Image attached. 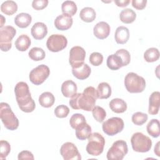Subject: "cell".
Wrapping results in <instances>:
<instances>
[{
  "mask_svg": "<svg viewBox=\"0 0 160 160\" xmlns=\"http://www.w3.org/2000/svg\"><path fill=\"white\" fill-rule=\"evenodd\" d=\"M31 32L35 39L41 40L47 35L48 28L44 23L37 22L31 28Z\"/></svg>",
  "mask_w": 160,
  "mask_h": 160,
  "instance_id": "2e32d148",
  "label": "cell"
},
{
  "mask_svg": "<svg viewBox=\"0 0 160 160\" xmlns=\"http://www.w3.org/2000/svg\"><path fill=\"white\" fill-rule=\"evenodd\" d=\"M48 4V0H34L32 2V7L36 10H41L45 8Z\"/></svg>",
  "mask_w": 160,
  "mask_h": 160,
  "instance_id": "b9f144b4",
  "label": "cell"
},
{
  "mask_svg": "<svg viewBox=\"0 0 160 160\" xmlns=\"http://www.w3.org/2000/svg\"><path fill=\"white\" fill-rule=\"evenodd\" d=\"M144 58L148 62H152L158 61L159 58V51L156 48H150L144 53Z\"/></svg>",
  "mask_w": 160,
  "mask_h": 160,
  "instance_id": "d6a6232c",
  "label": "cell"
},
{
  "mask_svg": "<svg viewBox=\"0 0 160 160\" xmlns=\"http://www.w3.org/2000/svg\"><path fill=\"white\" fill-rule=\"evenodd\" d=\"M0 158L1 159H4L8 156L11 151V146L9 143L4 140H1L0 142Z\"/></svg>",
  "mask_w": 160,
  "mask_h": 160,
  "instance_id": "74e56055",
  "label": "cell"
},
{
  "mask_svg": "<svg viewBox=\"0 0 160 160\" xmlns=\"http://www.w3.org/2000/svg\"><path fill=\"white\" fill-rule=\"evenodd\" d=\"M111 109L116 113H122L127 109V104L122 99H112L109 104Z\"/></svg>",
  "mask_w": 160,
  "mask_h": 160,
  "instance_id": "44dd1931",
  "label": "cell"
},
{
  "mask_svg": "<svg viewBox=\"0 0 160 160\" xmlns=\"http://www.w3.org/2000/svg\"><path fill=\"white\" fill-rule=\"evenodd\" d=\"M31 43V39L26 34L20 35L16 40L14 44L16 49L20 51H26Z\"/></svg>",
  "mask_w": 160,
  "mask_h": 160,
  "instance_id": "cb8c5ba5",
  "label": "cell"
},
{
  "mask_svg": "<svg viewBox=\"0 0 160 160\" xmlns=\"http://www.w3.org/2000/svg\"><path fill=\"white\" fill-rule=\"evenodd\" d=\"M16 101L20 109L25 112H32L36 107L35 102L31 98L29 86L25 82L21 81L14 88Z\"/></svg>",
  "mask_w": 160,
  "mask_h": 160,
  "instance_id": "7a4b0ae2",
  "label": "cell"
},
{
  "mask_svg": "<svg viewBox=\"0 0 160 160\" xmlns=\"http://www.w3.org/2000/svg\"><path fill=\"white\" fill-rule=\"evenodd\" d=\"M97 96L99 99H108L111 94V88L110 85L106 82H102L98 84L97 89Z\"/></svg>",
  "mask_w": 160,
  "mask_h": 160,
  "instance_id": "484cf974",
  "label": "cell"
},
{
  "mask_svg": "<svg viewBox=\"0 0 160 160\" xmlns=\"http://www.w3.org/2000/svg\"><path fill=\"white\" fill-rule=\"evenodd\" d=\"M55 101L54 95L50 92H44L42 93L39 97V102L40 105L44 108L51 107Z\"/></svg>",
  "mask_w": 160,
  "mask_h": 160,
  "instance_id": "83f0119b",
  "label": "cell"
},
{
  "mask_svg": "<svg viewBox=\"0 0 160 160\" xmlns=\"http://www.w3.org/2000/svg\"><path fill=\"white\" fill-rule=\"evenodd\" d=\"M106 64L111 70H118L124 66L121 58L116 53L111 54L108 57Z\"/></svg>",
  "mask_w": 160,
  "mask_h": 160,
  "instance_id": "603a6c76",
  "label": "cell"
},
{
  "mask_svg": "<svg viewBox=\"0 0 160 160\" xmlns=\"http://www.w3.org/2000/svg\"><path fill=\"white\" fill-rule=\"evenodd\" d=\"M120 20L125 24H130L134 21L136 18V12L130 8L122 10L119 14Z\"/></svg>",
  "mask_w": 160,
  "mask_h": 160,
  "instance_id": "f1b7e54d",
  "label": "cell"
},
{
  "mask_svg": "<svg viewBox=\"0 0 160 160\" xmlns=\"http://www.w3.org/2000/svg\"><path fill=\"white\" fill-rule=\"evenodd\" d=\"M50 70L48 66L41 64L32 69L29 73V79L35 85H40L49 77Z\"/></svg>",
  "mask_w": 160,
  "mask_h": 160,
  "instance_id": "30bf717a",
  "label": "cell"
},
{
  "mask_svg": "<svg viewBox=\"0 0 160 160\" xmlns=\"http://www.w3.org/2000/svg\"><path fill=\"white\" fill-rule=\"evenodd\" d=\"M85 122H86L85 117L82 114L79 113L74 114L69 119V124L71 128L74 129Z\"/></svg>",
  "mask_w": 160,
  "mask_h": 160,
  "instance_id": "e575fe53",
  "label": "cell"
},
{
  "mask_svg": "<svg viewBox=\"0 0 160 160\" xmlns=\"http://www.w3.org/2000/svg\"><path fill=\"white\" fill-rule=\"evenodd\" d=\"M124 85L128 92L131 93H139L144 90L146 81L142 76L131 72L125 76Z\"/></svg>",
  "mask_w": 160,
  "mask_h": 160,
  "instance_id": "277c9868",
  "label": "cell"
},
{
  "mask_svg": "<svg viewBox=\"0 0 160 160\" xmlns=\"http://www.w3.org/2000/svg\"><path fill=\"white\" fill-rule=\"evenodd\" d=\"M16 33V29L11 26H6L0 30V48L2 51H8L12 47V39Z\"/></svg>",
  "mask_w": 160,
  "mask_h": 160,
  "instance_id": "ba28073f",
  "label": "cell"
},
{
  "mask_svg": "<svg viewBox=\"0 0 160 160\" xmlns=\"http://www.w3.org/2000/svg\"><path fill=\"white\" fill-rule=\"evenodd\" d=\"M28 55L32 60L39 61L44 59L46 53L42 48L38 47H34L30 49Z\"/></svg>",
  "mask_w": 160,
  "mask_h": 160,
  "instance_id": "836d02e7",
  "label": "cell"
},
{
  "mask_svg": "<svg viewBox=\"0 0 160 160\" xmlns=\"http://www.w3.org/2000/svg\"><path fill=\"white\" fill-rule=\"evenodd\" d=\"M124 123L123 120L118 117H112L102 123V128L104 133L108 136H114L122 131Z\"/></svg>",
  "mask_w": 160,
  "mask_h": 160,
  "instance_id": "9c48e42d",
  "label": "cell"
},
{
  "mask_svg": "<svg viewBox=\"0 0 160 160\" xmlns=\"http://www.w3.org/2000/svg\"><path fill=\"white\" fill-rule=\"evenodd\" d=\"M96 16L95 10L90 7H85L82 8L79 13V17L82 21L86 22L94 21Z\"/></svg>",
  "mask_w": 160,
  "mask_h": 160,
  "instance_id": "4316f807",
  "label": "cell"
},
{
  "mask_svg": "<svg viewBox=\"0 0 160 160\" xmlns=\"http://www.w3.org/2000/svg\"><path fill=\"white\" fill-rule=\"evenodd\" d=\"M91 72V68L84 63L82 66L77 68H72V73L74 77L80 80L88 78Z\"/></svg>",
  "mask_w": 160,
  "mask_h": 160,
  "instance_id": "ffe728a7",
  "label": "cell"
},
{
  "mask_svg": "<svg viewBox=\"0 0 160 160\" xmlns=\"http://www.w3.org/2000/svg\"><path fill=\"white\" fill-rule=\"evenodd\" d=\"M73 19L71 16L62 14L54 20V26L58 29L61 31H65L69 29L72 24Z\"/></svg>",
  "mask_w": 160,
  "mask_h": 160,
  "instance_id": "5bb4252c",
  "label": "cell"
},
{
  "mask_svg": "<svg viewBox=\"0 0 160 160\" xmlns=\"http://www.w3.org/2000/svg\"><path fill=\"white\" fill-rule=\"evenodd\" d=\"M69 112V108L64 104L57 106L54 109V114L59 118H64L68 116Z\"/></svg>",
  "mask_w": 160,
  "mask_h": 160,
  "instance_id": "f35d334b",
  "label": "cell"
},
{
  "mask_svg": "<svg viewBox=\"0 0 160 160\" xmlns=\"http://www.w3.org/2000/svg\"><path fill=\"white\" fill-rule=\"evenodd\" d=\"M0 118L6 129L14 131L18 128L19 120L8 103L1 102Z\"/></svg>",
  "mask_w": 160,
  "mask_h": 160,
  "instance_id": "3957f363",
  "label": "cell"
},
{
  "mask_svg": "<svg viewBox=\"0 0 160 160\" xmlns=\"http://www.w3.org/2000/svg\"><path fill=\"white\" fill-rule=\"evenodd\" d=\"M92 114L95 120L99 122H102L106 116V111L102 107L99 106H95L92 109Z\"/></svg>",
  "mask_w": 160,
  "mask_h": 160,
  "instance_id": "d590c367",
  "label": "cell"
},
{
  "mask_svg": "<svg viewBox=\"0 0 160 160\" xmlns=\"http://www.w3.org/2000/svg\"><path fill=\"white\" fill-rule=\"evenodd\" d=\"M128 152V145L123 140L115 141L107 152L108 160H122Z\"/></svg>",
  "mask_w": 160,
  "mask_h": 160,
  "instance_id": "52a82bcc",
  "label": "cell"
},
{
  "mask_svg": "<svg viewBox=\"0 0 160 160\" xmlns=\"http://www.w3.org/2000/svg\"><path fill=\"white\" fill-rule=\"evenodd\" d=\"M98 99L96 89L92 86L87 87L82 93H76L71 98L69 104L73 109L92 111Z\"/></svg>",
  "mask_w": 160,
  "mask_h": 160,
  "instance_id": "6da1fadb",
  "label": "cell"
},
{
  "mask_svg": "<svg viewBox=\"0 0 160 160\" xmlns=\"http://www.w3.org/2000/svg\"><path fill=\"white\" fill-rule=\"evenodd\" d=\"M61 90L64 97L72 98L77 93L78 87L74 81L71 80H67L62 84Z\"/></svg>",
  "mask_w": 160,
  "mask_h": 160,
  "instance_id": "ac0fdd59",
  "label": "cell"
},
{
  "mask_svg": "<svg viewBox=\"0 0 160 160\" xmlns=\"http://www.w3.org/2000/svg\"><path fill=\"white\" fill-rule=\"evenodd\" d=\"M77 9V6L72 1H65L61 5L62 14H68L71 17L76 13Z\"/></svg>",
  "mask_w": 160,
  "mask_h": 160,
  "instance_id": "1f68e13d",
  "label": "cell"
},
{
  "mask_svg": "<svg viewBox=\"0 0 160 160\" xmlns=\"http://www.w3.org/2000/svg\"><path fill=\"white\" fill-rule=\"evenodd\" d=\"M88 139V143L86 148L88 153L94 156L100 155L102 152L105 145L104 137L99 132H93Z\"/></svg>",
  "mask_w": 160,
  "mask_h": 160,
  "instance_id": "5b68a950",
  "label": "cell"
},
{
  "mask_svg": "<svg viewBox=\"0 0 160 160\" xmlns=\"http://www.w3.org/2000/svg\"><path fill=\"white\" fill-rule=\"evenodd\" d=\"M148 116L146 114L142 112H136L132 116L131 119L132 122L138 126H141L148 120Z\"/></svg>",
  "mask_w": 160,
  "mask_h": 160,
  "instance_id": "8d00e7d4",
  "label": "cell"
},
{
  "mask_svg": "<svg viewBox=\"0 0 160 160\" xmlns=\"http://www.w3.org/2000/svg\"><path fill=\"white\" fill-rule=\"evenodd\" d=\"M114 38L118 44H123L128 42L129 38V29L125 26H119L116 28Z\"/></svg>",
  "mask_w": 160,
  "mask_h": 160,
  "instance_id": "d6986e66",
  "label": "cell"
},
{
  "mask_svg": "<svg viewBox=\"0 0 160 160\" xmlns=\"http://www.w3.org/2000/svg\"><path fill=\"white\" fill-rule=\"evenodd\" d=\"M160 106V92H153L149 99L148 112L151 115H156L158 113Z\"/></svg>",
  "mask_w": 160,
  "mask_h": 160,
  "instance_id": "e0dca14e",
  "label": "cell"
},
{
  "mask_svg": "<svg viewBox=\"0 0 160 160\" xmlns=\"http://www.w3.org/2000/svg\"><path fill=\"white\" fill-rule=\"evenodd\" d=\"M159 142H158L157 144H156V147L154 148V152L156 154V155L158 156H159Z\"/></svg>",
  "mask_w": 160,
  "mask_h": 160,
  "instance_id": "bcb514c9",
  "label": "cell"
},
{
  "mask_svg": "<svg viewBox=\"0 0 160 160\" xmlns=\"http://www.w3.org/2000/svg\"><path fill=\"white\" fill-rule=\"evenodd\" d=\"M146 129L148 133L153 138H158L160 134L159 121L157 119H151L148 124Z\"/></svg>",
  "mask_w": 160,
  "mask_h": 160,
  "instance_id": "f546056e",
  "label": "cell"
},
{
  "mask_svg": "<svg viewBox=\"0 0 160 160\" xmlns=\"http://www.w3.org/2000/svg\"><path fill=\"white\" fill-rule=\"evenodd\" d=\"M19 160H22V159H34V156L32 153L29 151H22L20 152L18 154V157Z\"/></svg>",
  "mask_w": 160,
  "mask_h": 160,
  "instance_id": "ee69618b",
  "label": "cell"
},
{
  "mask_svg": "<svg viewBox=\"0 0 160 160\" xmlns=\"http://www.w3.org/2000/svg\"><path fill=\"white\" fill-rule=\"evenodd\" d=\"M61 155L64 160H80L81 156L77 147L71 142L64 143L60 149Z\"/></svg>",
  "mask_w": 160,
  "mask_h": 160,
  "instance_id": "4fadbf2b",
  "label": "cell"
},
{
  "mask_svg": "<svg viewBox=\"0 0 160 160\" xmlns=\"http://www.w3.org/2000/svg\"><path fill=\"white\" fill-rule=\"evenodd\" d=\"M115 53L119 56V57L121 58L124 66H126L129 64L131 61V56L129 52L126 49H120L118 50Z\"/></svg>",
  "mask_w": 160,
  "mask_h": 160,
  "instance_id": "60d3db41",
  "label": "cell"
},
{
  "mask_svg": "<svg viewBox=\"0 0 160 160\" xmlns=\"http://www.w3.org/2000/svg\"><path fill=\"white\" fill-rule=\"evenodd\" d=\"M86 57V51L83 48L76 46L72 47L69 51V62L72 68H77L84 64Z\"/></svg>",
  "mask_w": 160,
  "mask_h": 160,
  "instance_id": "7c38bea8",
  "label": "cell"
},
{
  "mask_svg": "<svg viewBox=\"0 0 160 160\" xmlns=\"http://www.w3.org/2000/svg\"><path fill=\"white\" fill-rule=\"evenodd\" d=\"M1 10L5 14L11 16L17 11L18 5L13 1H6L1 5Z\"/></svg>",
  "mask_w": 160,
  "mask_h": 160,
  "instance_id": "4dcf8cb0",
  "label": "cell"
},
{
  "mask_svg": "<svg viewBox=\"0 0 160 160\" xmlns=\"http://www.w3.org/2000/svg\"><path fill=\"white\" fill-rule=\"evenodd\" d=\"M110 29V26L106 22L101 21L94 26L93 33L97 38L104 39L109 36Z\"/></svg>",
  "mask_w": 160,
  "mask_h": 160,
  "instance_id": "9a60e30c",
  "label": "cell"
},
{
  "mask_svg": "<svg viewBox=\"0 0 160 160\" xmlns=\"http://www.w3.org/2000/svg\"><path fill=\"white\" fill-rule=\"evenodd\" d=\"M76 138L79 140H85L89 138L91 134V128L86 122L83 123L76 129Z\"/></svg>",
  "mask_w": 160,
  "mask_h": 160,
  "instance_id": "d4e9b609",
  "label": "cell"
},
{
  "mask_svg": "<svg viewBox=\"0 0 160 160\" xmlns=\"http://www.w3.org/2000/svg\"><path fill=\"white\" fill-rule=\"evenodd\" d=\"M114 2L118 6L123 8V7L127 6L130 2V1L129 0H115Z\"/></svg>",
  "mask_w": 160,
  "mask_h": 160,
  "instance_id": "f6af8a7d",
  "label": "cell"
},
{
  "mask_svg": "<svg viewBox=\"0 0 160 160\" xmlns=\"http://www.w3.org/2000/svg\"><path fill=\"white\" fill-rule=\"evenodd\" d=\"M32 21L30 14L25 12L18 14L14 18V22L17 26L21 28H26L29 26Z\"/></svg>",
  "mask_w": 160,
  "mask_h": 160,
  "instance_id": "7402d4cb",
  "label": "cell"
},
{
  "mask_svg": "<svg viewBox=\"0 0 160 160\" xmlns=\"http://www.w3.org/2000/svg\"><path fill=\"white\" fill-rule=\"evenodd\" d=\"M132 6L136 9L142 10L143 9L147 4L146 0H132L131 1Z\"/></svg>",
  "mask_w": 160,
  "mask_h": 160,
  "instance_id": "7bdbcfd3",
  "label": "cell"
},
{
  "mask_svg": "<svg viewBox=\"0 0 160 160\" xmlns=\"http://www.w3.org/2000/svg\"><path fill=\"white\" fill-rule=\"evenodd\" d=\"M68 44L67 38L62 34H52L47 39L46 46L48 49L54 52L64 49Z\"/></svg>",
  "mask_w": 160,
  "mask_h": 160,
  "instance_id": "8fae6325",
  "label": "cell"
},
{
  "mask_svg": "<svg viewBox=\"0 0 160 160\" xmlns=\"http://www.w3.org/2000/svg\"><path fill=\"white\" fill-rule=\"evenodd\" d=\"M132 149L139 152H148L152 146V141L142 132H137L132 134L131 138Z\"/></svg>",
  "mask_w": 160,
  "mask_h": 160,
  "instance_id": "8992f818",
  "label": "cell"
},
{
  "mask_svg": "<svg viewBox=\"0 0 160 160\" xmlns=\"http://www.w3.org/2000/svg\"><path fill=\"white\" fill-rule=\"evenodd\" d=\"M103 61V56L98 52H94L91 54L89 56V62L90 63L94 66H98L102 64Z\"/></svg>",
  "mask_w": 160,
  "mask_h": 160,
  "instance_id": "ab89813d",
  "label": "cell"
}]
</instances>
